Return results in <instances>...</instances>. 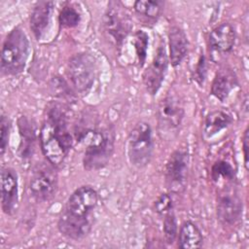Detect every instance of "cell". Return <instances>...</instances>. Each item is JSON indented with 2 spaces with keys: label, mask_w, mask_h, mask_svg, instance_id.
Wrapping results in <instances>:
<instances>
[{
  "label": "cell",
  "mask_w": 249,
  "mask_h": 249,
  "mask_svg": "<svg viewBox=\"0 0 249 249\" xmlns=\"http://www.w3.org/2000/svg\"><path fill=\"white\" fill-rule=\"evenodd\" d=\"M18 204V181L17 172L11 167L1 169V207L6 215L12 216Z\"/></svg>",
  "instance_id": "5bb4252c"
},
{
  "label": "cell",
  "mask_w": 249,
  "mask_h": 249,
  "mask_svg": "<svg viewBox=\"0 0 249 249\" xmlns=\"http://www.w3.org/2000/svg\"><path fill=\"white\" fill-rule=\"evenodd\" d=\"M206 74H207V64H206V58L204 56L203 53H200L197 62L196 64V68H195V75H194V79L196 80V82L201 87L205 81L206 78Z\"/></svg>",
  "instance_id": "f1b7e54d"
},
{
  "label": "cell",
  "mask_w": 249,
  "mask_h": 249,
  "mask_svg": "<svg viewBox=\"0 0 249 249\" xmlns=\"http://www.w3.org/2000/svg\"><path fill=\"white\" fill-rule=\"evenodd\" d=\"M169 58L167 55L165 43L161 40L157 48L152 62L143 73V84L146 90L152 96H155L160 90L162 82L167 73Z\"/></svg>",
  "instance_id": "9c48e42d"
},
{
  "label": "cell",
  "mask_w": 249,
  "mask_h": 249,
  "mask_svg": "<svg viewBox=\"0 0 249 249\" xmlns=\"http://www.w3.org/2000/svg\"><path fill=\"white\" fill-rule=\"evenodd\" d=\"M154 209L156 213L163 217L166 214L173 211V200L169 194H160L154 203Z\"/></svg>",
  "instance_id": "4316f807"
},
{
  "label": "cell",
  "mask_w": 249,
  "mask_h": 249,
  "mask_svg": "<svg viewBox=\"0 0 249 249\" xmlns=\"http://www.w3.org/2000/svg\"><path fill=\"white\" fill-rule=\"evenodd\" d=\"M189 171V154L187 151L175 150L168 158L165 169V186L169 193L181 194L185 191Z\"/></svg>",
  "instance_id": "52a82bcc"
},
{
  "label": "cell",
  "mask_w": 249,
  "mask_h": 249,
  "mask_svg": "<svg viewBox=\"0 0 249 249\" xmlns=\"http://www.w3.org/2000/svg\"><path fill=\"white\" fill-rule=\"evenodd\" d=\"M53 166L41 164L32 172L29 191L32 197L38 202L49 201L55 196L58 180Z\"/></svg>",
  "instance_id": "ba28073f"
},
{
  "label": "cell",
  "mask_w": 249,
  "mask_h": 249,
  "mask_svg": "<svg viewBox=\"0 0 249 249\" xmlns=\"http://www.w3.org/2000/svg\"><path fill=\"white\" fill-rule=\"evenodd\" d=\"M249 127L247 126L242 135V152H243V160L244 167L248 170V149H249Z\"/></svg>",
  "instance_id": "f546056e"
},
{
  "label": "cell",
  "mask_w": 249,
  "mask_h": 249,
  "mask_svg": "<svg viewBox=\"0 0 249 249\" xmlns=\"http://www.w3.org/2000/svg\"><path fill=\"white\" fill-rule=\"evenodd\" d=\"M158 123L162 131L176 130L182 124L185 110L180 97L174 92L166 93L159 102Z\"/></svg>",
  "instance_id": "30bf717a"
},
{
  "label": "cell",
  "mask_w": 249,
  "mask_h": 249,
  "mask_svg": "<svg viewBox=\"0 0 249 249\" xmlns=\"http://www.w3.org/2000/svg\"><path fill=\"white\" fill-rule=\"evenodd\" d=\"M210 176L212 181L216 184L221 182L231 183L235 179V170L229 161L219 160L212 165Z\"/></svg>",
  "instance_id": "7402d4cb"
},
{
  "label": "cell",
  "mask_w": 249,
  "mask_h": 249,
  "mask_svg": "<svg viewBox=\"0 0 249 249\" xmlns=\"http://www.w3.org/2000/svg\"><path fill=\"white\" fill-rule=\"evenodd\" d=\"M29 53V41L24 31L17 26L6 36L1 51V72L7 76L20 74Z\"/></svg>",
  "instance_id": "3957f363"
},
{
  "label": "cell",
  "mask_w": 249,
  "mask_h": 249,
  "mask_svg": "<svg viewBox=\"0 0 249 249\" xmlns=\"http://www.w3.org/2000/svg\"><path fill=\"white\" fill-rule=\"evenodd\" d=\"M81 21V14L71 4H66L62 7L58 15V22L62 27L73 28Z\"/></svg>",
  "instance_id": "d4e9b609"
},
{
  "label": "cell",
  "mask_w": 249,
  "mask_h": 249,
  "mask_svg": "<svg viewBox=\"0 0 249 249\" xmlns=\"http://www.w3.org/2000/svg\"><path fill=\"white\" fill-rule=\"evenodd\" d=\"M85 137L89 140L83 157L84 168L89 171L103 168L114 152V129L110 126L89 129Z\"/></svg>",
  "instance_id": "7a4b0ae2"
},
{
  "label": "cell",
  "mask_w": 249,
  "mask_h": 249,
  "mask_svg": "<svg viewBox=\"0 0 249 249\" xmlns=\"http://www.w3.org/2000/svg\"><path fill=\"white\" fill-rule=\"evenodd\" d=\"M53 2L41 1L36 3L30 16V28L37 40L42 39L49 29L53 12Z\"/></svg>",
  "instance_id": "9a60e30c"
},
{
  "label": "cell",
  "mask_w": 249,
  "mask_h": 249,
  "mask_svg": "<svg viewBox=\"0 0 249 249\" xmlns=\"http://www.w3.org/2000/svg\"><path fill=\"white\" fill-rule=\"evenodd\" d=\"M188 38L185 31L173 25L168 31V48H169V62L173 67L181 64L188 53Z\"/></svg>",
  "instance_id": "e0dca14e"
},
{
  "label": "cell",
  "mask_w": 249,
  "mask_h": 249,
  "mask_svg": "<svg viewBox=\"0 0 249 249\" xmlns=\"http://www.w3.org/2000/svg\"><path fill=\"white\" fill-rule=\"evenodd\" d=\"M242 200L234 190L227 188L218 194L216 212L221 224L226 226L236 224L242 216Z\"/></svg>",
  "instance_id": "8fae6325"
},
{
  "label": "cell",
  "mask_w": 249,
  "mask_h": 249,
  "mask_svg": "<svg viewBox=\"0 0 249 249\" xmlns=\"http://www.w3.org/2000/svg\"><path fill=\"white\" fill-rule=\"evenodd\" d=\"M103 30L110 42L122 48L132 29L131 18L125 6L120 1H110L102 18Z\"/></svg>",
  "instance_id": "5b68a950"
},
{
  "label": "cell",
  "mask_w": 249,
  "mask_h": 249,
  "mask_svg": "<svg viewBox=\"0 0 249 249\" xmlns=\"http://www.w3.org/2000/svg\"><path fill=\"white\" fill-rule=\"evenodd\" d=\"M238 85L237 78L231 70L222 69L217 72L211 84V94L221 102H225L230 93Z\"/></svg>",
  "instance_id": "d6986e66"
},
{
  "label": "cell",
  "mask_w": 249,
  "mask_h": 249,
  "mask_svg": "<svg viewBox=\"0 0 249 249\" xmlns=\"http://www.w3.org/2000/svg\"><path fill=\"white\" fill-rule=\"evenodd\" d=\"M10 130H11V123L7 116L3 113L0 118V153L1 156H4L10 138Z\"/></svg>",
  "instance_id": "83f0119b"
},
{
  "label": "cell",
  "mask_w": 249,
  "mask_h": 249,
  "mask_svg": "<svg viewBox=\"0 0 249 249\" xmlns=\"http://www.w3.org/2000/svg\"><path fill=\"white\" fill-rule=\"evenodd\" d=\"M93 216H79L62 209L58 220L57 229L65 237L72 240L85 238L91 231Z\"/></svg>",
  "instance_id": "7c38bea8"
},
{
  "label": "cell",
  "mask_w": 249,
  "mask_h": 249,
  "mask_svg": "<svg viewBox=\"0 0 249 249\" xmlns=\"http://www.w3.org/2000/svg\"><path fill=\"white\" fill-rule=\"evenodd\" d=\"M19 131V145L18 156L22 160H27L32 157L35 149L36 141V127L31 120L22 116L18 121Z\"/></svg>",
  "instance_id": "ac0fdd59"
},
{
  "label": "cell",
  "mask_w": 249,
  "mask_h": 249,
  "mask_svg": "<svg viewBox=\"0 0 249 249\" xmlns=\"http://www.w3.org/2000/svg\"><path fill=\"white\" fill-rule=\"evenodd\" d=\"M133 46L139 67H143L147 58L149 36L143 30H137L133 36Z\"/></svg>",
  "instance_id": "cb8c5ba5"
},
{
  "label": "cell",
  "mask_w": 249,
  "mask_h": 249,
  "mask_svg": "<svg viewBox=\"0 0 249 249\" xmlns=\"http://www.w3.org/2000/svg\"><path fill=\"white\" fill-rule=\"evenodd\" d=\"M236 40V32L230 22H223L213 28L208 42L211 50L218 53H229L232 50Z\"/></svg>",
  "instance_id": "2e32d148"
},
{
  "label": "cell",
  "mask_w": 249,
  "mask_h": 249,
  "mask_svg": "<svg viewBox=\"0 0 249 249\" xmlns=\"http://www.w3.org/2000/svg\"><path fill=\"white\" fill-rule=\"evenodd\" d=\"M95 59L88 53L73 55L67 63V76L72 88L81 94H87L95 80Z\"/></svg>",
  "instance_id": "8992f818"
},
{
  "label": "cell",
  "mask_w": 249,
  "mask_h": 249,
  "mask_svg": "<svg viewBox=\"0 0 249 249\" xmlns=\"http://www.w3.org/2000/svg\"><path fill=\"white\" fill-rule=\"evenodd\" d=\"M163 3L158 0H137L133 4L135 13L148 19L156 20L160 16Z\"/></svg>",
  "instance_id": "603a6c76"
},
{
  "label": "cell",
  "mask_w": 249,
  "mask_h": 249,
  "mask_svg": "<svg viewBox=\"0 0 249 249\" xmlns=\"http://www.w3.org/2000/svg\"><path fill=\"white\" fill-rule=\"evenodd\" d=\"M154 140L149 123L140 121L134 124L127 137V158L136 168L149 164L153 157Z\"/></svg>",
  "instance_id": "277c9868"
},
{
  "label": "cell",
  "mask_w": 249,
  "mask_h": 249,
  "mask_svg": "<svg viewBox=\"0 0 249 249\" xmlns=\"http://www.w3.org/2000/svg\"><path fill=\"white\" fill-rule=\"evenodd\" d=\"M233 122L231 115L224 110L209 112L203 122V135L206 139L212 138L222 130L228 128Z\"/></svg>",
  "instance_id": "ffe728a7"
},
{
  "label": "cell",
  "mask_w": 249,
  "mask_h": 249,
  "mask_svg": "<svg viewBox=\"0 0 249 249\" xmlns=\"http://www.w3.org/2000/svg\"><path fill=\"white\" fill-rule=\"evenodd\" d=\"M162 230L164 234V239L167 244H173L177 237L178 233V226L177 220L174 215V212H170L162 217Z\"/></svg>",
  "instance_id": "484cf974"
},
{
  "label": "cell",
  "mask_w": 249,
  "mask_h": 249,
  "mask_svg": "<svg viewBox=\"0 0 249 249\" xmlns=\"http://www.w3.org/2000/svg\"><path fill=\"white\" fill-rule=\"evenodd\" d=\"M178 247L181 249L199 248L203 242V236L198 227L192 221H185L181 224L177 233Z\"/></svg>",
  "instance_id": "44dd1931"
},
{
  "label": "cell",
  "mask_w": 249,
  "mask_h": 249,
  "mask_svg": "<svg viewBox=\"0 0 249 249\" xmlns=\"http://www.w3.org/2000/svg\"><path fill=\"white\" fill-rule=\"evenodd\" d=\"M97 203V192L90 186H81L71 194L63 209L79 216H92Z\"/></svg>",
  "instance_id": "4fadbf2b"
},
{
  "label": "cell",
  "mask_w": 249,
  "mask_h": 249,
  "mask_svg": "<svg viewBox=\"0 0 249 249\" xmlns=\"http://www.w3.org/2000/svg\"><path fill=\"white\" fill-rule=\"evenodd\" d=\"M68 107L63 103L53 102L47 109L39 141L43 155L53 166L63 162L73 145V136L69 129Z\"/></svg>",
  "instance_id": "6da1fadb"
}]
</instances>
